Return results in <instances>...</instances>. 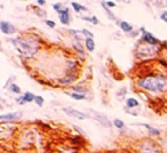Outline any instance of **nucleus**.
<instances>
[{"instance_id": "nucleus-1", "label": "nucleus", "mask_w": 167, "mask_h": 153, "mask_svg": "<svg viewBox=\"0 0 167 153\" xmlns=\"http://www.w3.org/2000/svg\"><path fill=\"white\" fill-rule=\"evenodd\" d=\"M139 87L148 93H163L167 90V78L161 74L144 76L139 81Z\"/></svg>"}, {"instance_id": "nucleus-16", "label": "nucleus", "mask_w": 167, "mask_h": 153, "mask_svg": "<svg viewBox=\"0 0 167 153\" xmlns=\"http://www.w3.org/2000/svg\"><path fill=\"white\" fill-rule=\"evenodd\" d=\"M74 48L77 50L78 54H80V55H82V58L85 57V52H84V49H82V42H79V41L74 40Z\"/></svg>"}, {"instance_id": "nucleus-18", "label": "nucleus", "mask_w": 167, "mask_h": 153, "mask_svg": "<svg viewBox=\"0 0 167 153\" xmlns=\"http://www.w3.org/2000/svg\"><path fill=\"white\" fill-rule=\"evenodd\" d=\"M71 6H72V8L74 9V12H77V13H79V12H82V10H87V8H86L85 6H82L80 4H78V2H71Z\"/></svg>"}, {"instance_id": "nucleus-14", "label": "nucleus", "mask_w": 167, "mask_h": 153, "mask_svg": "<svg viewBox=\"0 0 167 153\" xmlns=\"http://www.w3.org/2000/svg\"><path fill=\"white\" fill-rule=\"evenodd\" d=\"M85 46L88 52H94L95 50V41L93 38H86L85 39Z\"/></svg>"}, {"instance_id": "nucleus-23", "label": "nucleus", "mask_w": 167, "mask_h": 153, "mask_svg": "<svg viewBox=\"0 0 167 153\" xmlns=\"http://www.w3.org/2000/svg\"><path fill=\"white\" fill-rule=\"evenodd\" d=\"M9 90H10L12 93H14V94H20L21 93L20 86L15 85V84H12V85L9 86Z\"/></svg>"}, {"instance_id": "nucleus-2", "label": "nucleus", "mask_w": 167, "mask_h": 153, "mask_svg": "<svg viewBox=\"0 0 167 153\" xmlns=\"http://www.w3.org/2000/svg\"><path fill=\"white\" fill-rule=\"evenodd\" d=\"M12 42L21 55L26 58L34 56L39 49L38 41L32 37H17L16 39H13Z\"/></svg>"}, {"instance_id": "nucleus-26", "label": "nucleus", "mask_w": 167, "mask_h": 153, "mask_svg": "<svg viewBox=\"0 0 167 153\" xmlns=\"http://www.w3.org/2000/svg\"><path fill=\"white\" fill-rule=\"evenodd\" d=\"M82 34H84V36H86L87 38H93V39H94V34L90 32V31H88L87 29H82Z\"/></svg>"}, {"instance_id": "nucleus-28", "label": "nucleus", "mask_w": 167, "mask_h": 153, "mask_svg": "<svg viewBox=\"0 0 167 153\" xmlns=\"http://www.w3.org/2000/svg\"><path fill=\"white\" fill-rule=\"evenodd\" d=\"M45 23H46V25H48L49 28H55V25H56V23L52 20H46Z\"/></svg>"}, {"instance_id": "nucleus-27", "label": "nucleus", "mask_w": 167, "mask_h": 153, "mask_svg": "<svg viewBox=\"0 0 167 153\" xmlns=\"http://www.w3.org/2000/svg\"><path fill=\"white\" fill-rule=\"evenodd\" d=\"M53 9L55 10V12H57V14H58V13L63 9V6H62L61 4H54L53 5Z\"/></svg>"}, {"instance_id": "nucleus-15", "label": "nucleus", "mask_w": 167, "mask_h": 153, "mask_svg": "<svg viewBox=\"0 0 167 153\" xmlns=\"http://www.w3.org/2000/svg\"><path fill=\"white\" fill-rule=\"evenodd\" d=\"M139 126L145 127V128L149 130V134H150V135H153V136H158V135H160V130L153 128V127H151L150 125H147V124H139Z\"/></svg>"}, {"instance_id": "nucleus-13", "label": "nucleus", "mask_w": 167, "mask_h": 153, "mask_svg": "<svg viewBox=\"0 0 167 153\" xmlns=\"http://www.w3.org/2000/svg\"><path fill=\"white\" fill-rule=\"evenodd\" d=\"M126 105L128 109H135V108L139 106L140 103L136 98H134V97H128L126 100Z\"/></svg>"}, {"instance_id": "nucleus-34", "label": "nucleus", "mask_w": 167, "mask_h": 153, "mask_svg": "<svg viewBox=\"0 0 167 153\" xmlns=\"http://www.w3.org/2000/svg\"><path fill=\"white\" fill-rule=\"evenodd\" d=\"M13 153H14V152H13Z\"/></svg>"}, {"instance_id": "nucleus-3", "label": "nucleus", "mask_w": 167, "mask_h": 153, "mask_svg": "<svg viewBox=\"0 0 167 153\" xmlns=\"http://www.w3.org/2000/svg\"><path fill=\"white\" fill-rule=\"evenodd\" d=\"M157 53H158V48H156V46H151L143 42L136 49V56L141 60H147V58L155 57Z\"/></svg>"}, {"instance_id": "nucleus-22", "label": "nucleus", "mask_w": 167, "mask_h": 153, "mask_svg": "<svg viewBox=\"0 0 167 153\" xmlns=\"http://www.w3.org/2000/svg\"><path fill=\"white\" fill-rule=\"evenodd\" d=\"M113 126L116 127V128L122 129L124 127H125V124H124V121L120 120V119H114V120H113Z\"/></svg>"}, {"instance_id": "nucleus-29", "label": "nucleus", "mask_w": 167, "mask_h": 153, "mask_svg": "<svg viewBox=\"0 0 167 153\" xmlns=\"http://www.w3.org/2000/svg\"><path fill=\"white\" fill-rule=\"evenodd\" d=\"M105 5L108 8H113V7H116V2H113V1H106Z\"/></svg>"}, {"instance_id": "nucleus-6", "label": "nucleus", "mask_w": 167, "mask_h": 153, "mask_svg": "<svg viewBox=\"0 0 167 153\" xmlns=\"http://www.w3.org/2000/svg\"><path fill=\"white\" fill-rule=\"evenodd\" d=\"M141 31H143V34H142V42L147 45H151V46H157L159 45V40L151 34L150 32H148V31H144V29H141Z\"/></svg>"}, {"instance_id": "nucleus-21", "label": "nucleus", "mask_w": 167, "mask_h": 153, "mask_svg": "<svg viewBox=\"0 0 167 153\" xmlns=\"http://www.w3.org/2000/svg\"><path fill=\"white\" fill-rule=\"evenodd\" d=\"M72 90H74V93L84 94V95H85V93L87 92V88L82 87V86H74V87H72Z\"/></svg>"}, {"instance_id": "nucleus-5", "label": "nucleus", "mask_w": 167, "mask_h": 153, "mask_svg": "<svg viewBox=\"0 0 167 153\" xmlns=\"http://www.w3.org/2000/svg\"><path fill=\"white\" fill-rule=\"evenodd\" d=\"M88 113L90 114V117L94 118L98 124H101V125L104 126V127H108V128H109V127H111V126L113 125V124H111L110 121L108 120V118H106L103 113H100L97 112V111H94V110H88Z\"/></svg>"}, {"instance_id": "nucleus-9", "label": "nucleus", "mask_w": 167, "mask_h": 153, "mask_svg": "<svg viewBox=\"0 0 167 153\" xmlns=\"http://www.w3.org/2000/svg\"><path fill=\"white\" fill-rule=\"evenodd\" d=\"M22 116V112H10V113H6V114H1L0 116V121L4 124L6 121H14L21 118Z\"/></svg>"}, {"instance_id": "nucleus-20", "label": "nucleus", "mask_w": 167, "mask_h": 153, "mask_svg": "<svg viewBox=\"0 0 167 153\" xmlns=\"http://www.w3.org/2000/svg\"><path fill=\"white\" fill-rule=\"evenodd\" d=\"M102 6H103V8H104V10L106 12V14H108V17H109L110 20H112V21H116V16H114V14L112 12H110V9L106 7L105 2H102Z\"/></svg>"}, {"instance_id": "nucleus-4", "label": "nucleus", "mask_w": 167, "mask_h": 153, "mask_svg": "<svg viewBox=\"0 0 167 153\" xmlns=\"http://www.w3.org/2000/svg\"><path fill=\"white\" fill-rule=\"evenodd\" d=\"M159 145L153 141H144L140 145V153H160Z\"/></svg>"}, {"instance_id": "nucleus-17", "label": "nucleus", "mask_w": 167, "mask_h": 153, "mask_svg": "<svg viewBox=\"0 0 167 153\" xmlns=\"http://www.w3.org/2000/svg\"><path fill=\"white\" fill-rule=\"evenodd\" d=\"M34 98H36V95H33L32 93H30V92H26V93L23 95V101L25 103H31V102L34 101Z\"/></svg>"}, {"instance_id": "nucleus-24", "label": "nucleus", "mask_w": 167, "mask_h": 153, "mask_svg": "<svg viewBox=\"0 0 167 153\" xmlns=\"http://www.w3.org/2000/svg\"><path fill=\"white\" fill-rule=\"evenodd\" d=\"M84 21H88V22H92L93 24H98V20L96 18V16H92V17H82Z\"/></svg>"}, {"instance_id": "nucleus-33", "label": "nucleus", "mask_w": 167, "mask_h": 153, "mask_svg": "<svg viewBox=\"0 0 167 153\" xmlns=\"http://www.w3.org/2000/svg\"><path fill=\"white\" fill-rule=\"evenodd\" d=\"M38 5H40V6H42V5L46 4V1H44V0H39V1H37Z\"/></svg>"}, {"instance_id": "nucleus-30", "label": "nucleus", "mask_w": 167, "mask_h": 153, "mask_svg": "<svg viewBox=\"0 0 167 153\" xmlns=\"http://www.w3.org/2000/svg\"><path fill=\"white\" fill-rule=\"evenodd\" d=\"M160 18L165 22V23H167V12H164L161 15H160Z\"/></svg>"}, {"instance_id": "nucleus-19", "label": "nucleus", "mask_w": 167, "mask_h": 153, "mask_svg": "<svg viewBox=\"0 0 167 153\" xmlns=\"http://www.w3.org/2000/svg\"><path fill=\"white\" fill-rule=\"evenodd\" d=\"M68 95H70V97L71 98H74V100H76V101H82V100H85V95L84 94H79V93H70L68 94Z\"/></svg>"}, {"instance_id": "nucleus-32", "label": "nucleus", "mask_w": 167, "mask_h": 153, "mask_svg": "<svg viewBox=\"0 0 167 153\" xmlns=\"http://www.w3.org/2000/svg\"><path fill=\"white\" fill-rule=\"evenodd\" d=\"M74 129H77L78 131H80V133H82V134H85V131H84V130H82V129H80V128H79V127H77V126H74Z\"/></svg>"}, {"instance_id": "nucleus-7", "label": "nucleus", "mask_w": 167, "mask_h": 153, "mask_svg": "<svg viewBox=\"0 0 167 153\" xmlns=\"http://www.w3.org/2000/svg\"><path fill=\"white\" fill-rule=\"evenodd\" d=\"M62 111L64 113H66L68 116H70V117H74L76 119H79V120H85L86 118H87V116H86L85 113H82V111H78L76 109H72V108H63Z\"/></svg>"}, {"instance_id": "nucleus-12", "label": "nucleus", "mask_w": 167, "mask_h": 153, "mask_svg": "<svg viewBox=\"0 0 167 153\" xmlns=\"http://www.w3.org/2000/svg\"><path fill=\"white\" fill-rule=\"evenodd\" d=\"M76 79H77V74L70 73V74H68V76H64V78L62 79L61 84H63V85H70V84H72V82H74Z\"/></svg>"}, {"instance_id": "nucleus-10", "label": "nucleus", "mask_w": 167, "mask_h": 153, "mask_svg": "<svg viewBox=\"0 0 167 153\" xmlns=\"http://www.w3.org/2000/svg\"><path fill=\"white\" fill-rule=\"evenodd\" d=\"M58 18L62 24L68 25L70 23V12L69 8H63L61 12L58 13Z\"/></svg>"}, {"instance_id": "nucleus-11", "label": "nucleus", "mask_w": 167, "mask_h": 153, "mask_svg": "<svg viewBox=\"0 0 167 153\" xmlns=\"http://www.w3.org/2000/svg\"><path fill=\"white\" fill-rule=\"evenodd\" d=\"M118 25L120 26V29H121L122 31H124V32H126V33L132 32V30H133L132 24H129V23L126 22V21H120V22H118Z\"/></svg>"}, {"instance_id": "nucleus-31", "label": "nucleus", "mask_w": 167, "mask_h": 153, "mask_svg": "<svg viewBox=\"0 0 167 153\" xmlns=\"http://www.w3.org/2000/svg\"><path fill=\"white\" fill-rule=\"evenodd\" d=\"M58 153H77V151H74V150H65V151H61Z\"/></svg>"}, {"instance_id": "nucleus-8", "label": "nucleus", "mask_w": 167, "mask_h": 153, "mask_svg": "<svg viewBox=\"0 0 167 153\" xmlns=\"http://www.w3.org/2000/svg\"><path fill=\"white\" fill-rule=\"evenodd\" d=\"M0 30H1V32L4 33V34H7V36L16 32L15 26H14L12 23L6 22V21H1V22H0Z\"/></svg>"}, {"instance_id": "nucleus-25", "label": "nucleus", "mask_w": 167, "mask_h": 153, "mask_svg": "<svg viewBox=\"0 0 167 153\" xmlns=\"http://www.w3.org/2000/svg\"><path fill=\"white\" fill-rule=\"evenodd\" d=\"M34 102H36V104L38 105V106H42L44 105V97L41 96H36V98H34Z\"/></svg>"}]
</instances>
